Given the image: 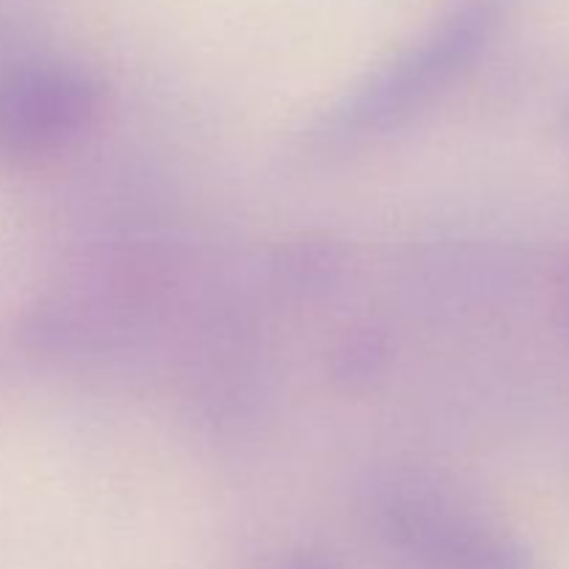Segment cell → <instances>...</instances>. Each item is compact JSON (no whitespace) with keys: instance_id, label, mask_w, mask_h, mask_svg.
I'll return each mask as SVG.
<instances>
[{"instance_id":"6da1fadb","label":"cell","mask_w":569,"mask_h":569,"mask_svg":"<svg viewBox=\"0 0 569 569\" xmlns=\"http://www.w3.org/2000/svg\"><path fill=\"white\" fill-rule=\"evenodd\" d=\"M511 0H459L420 42L383 67L353 100V114L372 120L403 111L465 70L489 44Z\"/></svg>"},{"instance_id":"7a4b0ae2","label":"cell","mask_w":569,"mask_h":569,"mask_svg":"<svg viewBox=\"0 0 569 569\" xmlns=\"http://www.w3.org/2000/svg\"><path fill=\"white\" fill-rule=\"evenodd\" d=\"M98 106V89L59 61H14L0 70V159H31L70 142Z\"/></svg>"},{"instance_id":"3957f363","label":"cell","mask_w":569,"mask_h":569,"mask_svg":"<svg viewBox=\"0 0 569 569\" xmlns=\"http://www.w3.org/2000/svg\"><path fill=\"white\" fill-rule=\"evenodd\" d=\"M383 533L420 569H537L515 539L426 506L395 500L383 509Z\"/></svg>"},{"instance_id":"5b68a950","label":"cell","mask_w":569,"mask_h":569,"mask_svg":"<svg viewBox=\"0 0 569 569\" xmlns=\"http://www.w3.org/2000/svg\"><path fill=\"white\" fill-rule=\"evenodd\" d=\"M561 133H565V137L569 139V100L565 106V114H561Z\"/></svg>"},{"instance_id":"277c9868","label":"cell","mask_w":569,"mask_h":569,"mask_svg":"<svg viewBox=\"0 0 569 569\" xmlns=\"http://www.w3.org/2000/svg\"><path fill=\"white\" fill-rule=\"evenodd\" d=\"M281 569H337V567L331 565V559H326V556L320 553H300V556H292L287 565H281Z\"/></svg>"}]
</instances>
